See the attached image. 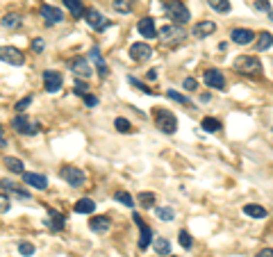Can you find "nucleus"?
<instances>
[{"label":"nucleus","instance_id":"f257e3e1","mask_svg":"<svg viewBox=\"0 0 273 257\" xmlns=\"http://www.w3.org/2000/svg\"><path fill=\"white\" fill-rule=\"evenodd\" d=\"M153 121H155V128H160L164 135H173L177 130V119L173 116V112L164 109V107L153 109Z\"/></svg>","mask_w":273,"mask_h":257},{"label":"nucleus","instance_id":"f03ea898","mask_svg":"<svg viewBox=\"0 0 273 257\" xmlns=\"http://www.w3.org/2000/svg\"><path fill=\"white\" fill-rule=\"evenodd\" d=\"M164 12H166V16H169L173 23H177V25H185V23L192 21V14H189L187 5L180 2V0H169V2H164Z\"/></svg>","mask_w":273,"mask_h":257},{"label":"nucleus","instance_id":"7ed1b4c3","mask_svg":"<svg viewBox=\"0 0 273 257\" xmlns=\"http://www.w3.org/2000/svg\"><path fill=\"white\" fill-rule=\"evenodd\" d=\"M235 71L241 73V76H259L262 73V64L253 55H241V57L235 60Z\"/></svg>","mask_w":273,"mask_h":257},{"label":"nucleus","instance_id":"20e7f679","mask_svg":"<svg viewBox=\"0 0 273 257\" xmlns=\"http://www.w3.org/2000/svg\"><path fill=\"white\" fill-rule=\"evenodd\" d=\"M59 178L64 182H68L71 187H82L87 182V175L82 168H75V166H62L59 168Z\"/></svg>","mask_w":273,"mask_h":257},{"label":"nucleus","instance_id":"39448f33","mask_svg":"<svg viewBox=\"0 0 273 257\" xmlns=\"http://www.w3.org/2000/svg\"><path fill=\"white\" fill-rule=\"evenodd\" d=\"M12 128H14L18 135H37L39 132L37 123H30L28 116H23V114H16L14 119H12Z\"/></svg>","mask_w":273,"mask_h":257},{"label":"nucleus","instance_id":"423d86ee","mask_svg":"<svg viewBox=\"0 0 273 257\" xmlns=\"http://www.w3.org/2000/svg\"><path fill=\"white\" fill-rule=\"evenodd\" d=\"M132 219L137 223V227H139V248L146 250L150 246V242H153V230H150V226H146V221L141 219L139 214H134Z\"/></svg>","mask_w":273,"mask_h":257},{"label":"nucleus","instance_id":"0eeeda50","mask_svg":"<svg viewBox=\"0 0 273 257\" xmlns=\"http://www.w3.org/2000/svg\"><path fill=\"white\" fill-rule=\"evenodd\" d=\"M160 37L164 39V41H182V39L187 37V32L182 30V25H177V23H173V25H164L162 30H160Z\"/></svg>","mask_w":273,"mask_h":257},{"label":"nucleus","instance_id":"6e6552de","mask_svg":"<svg viewBox=\"0 0 273 257\" xmlns=\"http://www.w3.org/2000/svg\"><path fill=\"white\" fill-rule=\"evenodd\" d=\"M203 80H205V84L212 87V89H223V87H225V76H223L219 68H207L205 73H203Z\"/></svg>","mask_w":273,"mask_h":257},{"label":"nucleus","instance_id":"1a4fd4ad","mask_svg":"<svg viewBox=\"0 0 273 257\" xmlns=\"http://www.w3.org/2000/svg\"><path fill=\"white\" fill-rule=\"evenodd\" d=\"M44 84L48 93H57L62 89V84H64V77L57 71H44Z\"/></svg>","mask_w":273,"mask_h":257},{"label":"nucleus","instance_id":"9d476101","mask_svg":"<svg viewBox=\"0 0 273 257\" xmlns=\"http://www.w3.org/2000/svg\"><path fill=\"white\" fill-rule=\"evenodd\" d=\"M0 55H2V61H5V64H12V66H23V61H25L21 50H18V48H12V45H5V48L0 50Z\"/></svg>","mask_w":273,"mask_h":257},{"label":"nucleus","instance_id":"9b49d317","mask_svg":"<svg viewBox=\"0 0 273 257\" xmlns=\"http://www.w3.org/2000/svg\"><path fill=\"white\" fill-rule=\"evenodd\" d=\"M230 37H232V41H235L237 45H248V44H253L255 41V32L253 30H248V28H235V30L230 32Z\"/></svg>","mask_w":273,"mask_h":257},{"label":"nucleus","instance_id":"f8f14e48","mask_svg":"<svg viewBox=\"0 0 273 257\" xmlns=\"http://www.w3.org/2000/svg\"><path fill=\"white\" fill-rule=\"evenodd\" d=\"M84 21H87L89 25L94 28V30H105V28L110 25V23L105 21V16L100 14L98 9H94V7H89L87 12H84Z\"/></svg>","mask_w":273,"mask_h":257},{"label":"nucleus","instance_id":"ddd939ff","mask_svg":"<svg viewBox=\"0 0 273 257\" xmlns=\"http://www.w3.org/2000/svg\"><path fill=\"white\" fill-rule=\"evenodd\" d=\"M214 30H216L214 21H198L192 28V34L196 39H205V37H209V34H214Z\"/></svg>","mask_w":273,"mask_h":257},{"label":"nucleus","instance_id":"4468645a","mask_svg":"<svg viewBox=\"0 0 273 257\" xmlns=\"http://www.w3.org/2000/svg\"><path fill=\"white\" fill-rule=\"evenodd\" d=\"M137 30H139L141 37H146V39H155L160 32H157L155 28V18H150V16H146V18H141L139 25H137Z\"/></svg>","mask_w":273,"mask_h":257},{"label":"nucleus","instance_id":"2eb2a0df","mask_svg":"<svg viewBox=\"0 0 273 257\" xmlns=\"http://www.w3.org/2000/svg\"><path fill=\"white\" fill-rule=\"evenodd\" d=\"M23 182L28 187H34V189H48V178L41 173H30V171H25L23 173Z\"/></svg>","mask_w":273,"mask_h":257},{"label":"nucleus","instance_id":"dca6fc26","mask_svg":"<svg viewBox=\"0 0 273 257\" xmlns=\"http://www.w3.org/2000/svg\"><path fill=\"white\" fill-rule=\"evenodd\" d=\"M150 55H153V50H150L148 44H132L130 45V57H132L134 61H146V60H150Z\"/></svg>","mask_w":273,"mask_h":257},{"label":"nucleus","instance_id":"f3484780","mask_svg":"<svg viewBox=\"0 0 273 257\" xmlns=\"http://www.w3.org/2000/svg\"><path fill=\"white\" fill-rule=\"evenodd\" d=\"M50 219H46L44 223L48 227H50V230H55V232H59V230H64V226H66V216H64V214L62 212H57V210H50Z\"/></svg>","mask_w":273,"mask_h":257},{"label":"nucleus","instance_id":"a211bd4d","mask_svg":"<svg viewBox=\"0 0 273 257\" xmlns=\"http://www.w3.org/2000/svg\"><path fill=\"white\" fill-rule=\"evenodd\" d=\"M39 14L44 16V21L48 23V25H55V23H59L64 18V14H62L57 7H50V5H44V7L39 9Z\"/></svg>","mask_w":273,"mask_h":257},{"label":"nucleus","instance_id":"6ab92c4d","mask_svg":"<svg viewBox=\"0 0 273 257\" xmlns=\"http://www.w3.org/2000/svg\"><path fill=\"white\" fill-rule=\"evenodd\" d=\"M89 57H91V60L96 61L98 76H100V77H107V76H110V68H107V64H105L103 55H100V50H98V45H94V48H91V53H89Z\"/></svg>","mask_w":273,"mask_h":257},{"label":"nucleus","instance_id":"aec40b11","mask_svg":"<svg viewBox=\"0 0 273 257\" xmlns=\"http://www.w3.org/2000/svg\"><path fill=\"white\" fill-rule=\"evenodd\" d=\"M71 68H73L75 76H82V77L91 76V66H89V61L84 60V57H75V60L71 61Z\"/></svg>","mask_w":273,"mask_h":257},{"label":"nucleus","instance_id":"412c9836","mask_svg":"<svg viewBox=\"0 0 273 257\" xmlns=\"http://www.w3.org/2000/svg\"><path fill=\"white\" fill-rule=\"evenodd\" d=\"M89 227L94 232H110V219L107 216H94V219H89Z\"/></svg>","mask_w":273,"mask_h":257},{"label":"nucleus","instance_id":"4be33fe9","mask_svg":"<svg viewBox=\"0 0 273 257\" xmlns=\"http://www.w3.org/2000/svg\"><path fill=\"white\" fill-rule=\"evenodd\" d=\"M73 210L78 214H94V212H96V203H94L91 198H80V200L75 203Z\"/></svg>","mask_w":273,"mask_h":257},{"label":"nucleus","instance_id":"5701e85b","mask_svg":"<svg viewBox=\"0 0 273 257\" xmlns=\"http://www.w3.org/2000/svg\"><path fill=\"white\" fill-rule=\"evenodd\" d=\"M155 200L157 198L153 191H141L139 196H137V203H139L144 210H153V207H155Z\"/></svg>","mask_w":273,"mask_h":257},{"label":"nucleus","instance_id":"b1692460","mask_svg":"<svg viewBox=\"0 0 273 257\" xmlns=\"http://www.w3.org/2000/svg\"><path fill=\"white\" fill-rule=\"evenodd\" d=\"M2 164H5L12 173H18V175L25 173V166H23V162L18 157H5V159H2Z\"/></svg>","mask_w":273,"mask_h":257},{"label":"nucleus","instance_id":"393cba45","mask_svg":"<svg viewBox=\"0 0 273 257\" xmlns=\"http://www.w3.org/2000/svg\"><path fill=\"white\" fill-rule=\"evenodd\" d=\"M244 214L246 216H251V219H266V210L262 205H246L244 207Z\"/></svg>","mask_w":273,"mask_h":257},{"label":"nucleus","instance_id":"a878e982","mask_svg":"<svg viewBox=\"0 0 273 257\" xmlns=\"http://www.w3.org/2000/svg\"><path fill=\"white\" fill-rule=\"evenodd\" d=\"M64 5H66L68 12H71L75 18H78V16H84V12H87L84 5H82V0H64Z\"/></svg>","mask_w":273,"mask_h":257},{"label":"nucleus","instance_id":"bb28decb","mask_svg":"<svg viewBox=\"0 0 273 257\" xmlns=\"http://www.w3.org/2000/svg\"><path fill=\"white\" fill-rule=\"evenodd\" d=\"M112 5L118 14H130L134 9V0H112Z\"/></svg>","mask_w":273,"mask_h":257},{"label":"nucleus","instance_id":"cd10ccee","mask_svg":"<svg viewBox=\"0 0 273 257\" xmlns=\"http://www.w3.org/2000/svg\"><path fill=\"white\" fill-rule=\"evenodd\" d=\"M257 50H269V48H271L273 45V34L271 32H259L257 34Z\"/></svg>","mask_w":273,"mask_h":257},{"label":"nucleus","instance_id":"c85d7f7f","mask_svg":"<svg viewBox=\"0 0 273 257\" xmlns=\"http://www.w3.org/2000/svg\"><path fill=\"white\" fill-rule=\"evenodd\" d=\"M155 253H157V255H162V257L171 255V243H169V239L157 237V239H155Z\"/></svg>","mask_w":273,"mask_h":257},{"label":"nucleus","instance_id":"c756f323","mask_svg":"<svg viewBox=\"0 0 273 257\" xmlns=\"http://www.w3.org/2000/svg\"><path fill=\"white\" fill-rule=\"evenodd\" d=\"M207 5H209L212 9H216V12H221V14H225V12L232 9L230 0H207Z\"/></svg>","mask_w":273,"mask_h":257},{"label":"nucleus","instance_id":"7c9ffc66","mask_svg":"<svg viewBox=\"0 0 273 257\" xmlns=\"http://www.w3.org/2000/svg\"><path fill=\"white\" fill-rule=\"evenodd\" d=\"M18 25H21V16L18 14H7L2 18V28H7V30H14Z\"/></svg>","mask_w":273,"mask_h":257},{"label":"nucleus","instance_id":"2f4dec72","mask_svg":"<svg viewBox=\"0 0 273 257\" xmlns=\"http://www.w3.org/2000/svg\"><path fill=\"white\" fill-rule=\"evenodd\" d=\"M203 130H205V132H219V130H221V121L207 116V119H203Z\"/></svg>","mask_w":273,"mask_h":257},{"label":"nucleus","instance_id":"473e14b6","mask_svg":"<svg viewBox=\"0 0 273 257\" xmlns=\"http://www.w3.org/2000/svg\"><path fill=\"white\" fill-rule=\"evenodd\" d=\"M177 242H180V246H182L185 250H189L193 246V239H192V235H189L187 230H180V232H177Z\"/></svg>","mask_w":273,"mask_h":257},{"label":"nucleus","instance_id":"72a5a7b5","mask_svg":"<svg viewBox=\"0 0 273 257\" xmlns=\"http://www.w3.org/2000/svg\"><path fill=\"white\" fill-rule=\"evenodd\" d=\"M155 214H157V219H162V221H173L176 219V212H173L171 207H157Z\"/></svg>","mask_w":273,"mask_h":257},{"label":"nucleus","instance_id":"f704fd0d","mask_svg":"<svg viewBox=\"0 0 273 257\" xmlns=\"http://www.w3.org/2000/svg\"><path fill=\"white\" fill-rule=\"evenodd\" d=\"M114 198H116L121 205H126V207H132V205H134V198L130 196L128 191H116V196H114Z\"/></svg>","mask_w":273,"mask_h":257},{"label":"nucleus","instance_id":"c9c22d12","mask_svg":"<svg viewBox=\"0 0 273 257\" xmlns=\"http://www.w3.org/2000/svg\"><path fill=\"white\" fill-rule=\"evenodd\" d=\"M114 128H116L118 132H123V135L132 132V125H130V121H128V119H116V121H114Z\"/></svg>","mask_w":273,"mask_h":257},{"label":"nucleus","instance_id":"e433bc0d","mask_svg":"<svg viewBox=\"0 0 273 257\" xmlns=\"http://www.w3.org/2000/svg\"><path fill=\"white\" fill-rule=\"evenodd\" d=\"M128 82L132 84V87H137V89H141V91H144V93H148V96H150V93H153V91H150V87H148V84H144V82H141V80H137V77H132V76L128 77Z\"/></svg>","mask_w":273,"mask_h":257},{"label":"nucleus","instance_id":"4c0bfd02","mask_svg":"<svg viewBox=\"0 0 273 257\" xmlns=\"http://www.w3.org/2000/svg\"><path fill=\"white\" fill-rule=\"evenodd\" d=\"M166 96H169L171 100L180 103V105H189V98H187V96H182V93H177V91H173V89H171L169 93H166Z\"/></svg>","mask_w":273,"mask_h":257},{"label":"nucleus","instance_id":"58836bf2","mask_svg":"<svg viewBox=\"0 0 273 257\" xmlns=\"http://www.w3.org/2000/svg\"><path fill=\"white\" fill-rule=\"evenodd\" d=\"M18 253H21V255H25V257L34 255V246H32V243H28V242H21V243H18Z\"/></svg>","mask_w":273,"mask_h":257},{"label":"nucleus","instance_id":"ea45409f","mask_svg":"<svg viewBox=\"0 0 273 257\" xmlns=\"http://www.w3.org/2000/svg\"><path fill=\"white\" fill-rule=\"evenodd\" d=\"M75 93H78V96H87V91H89V84L84 82V80H75Z\"/></svg>","mask_w":273,"mask_h":257},{"label":"nucleus","instance_id":"a19ab883","mask_svg":"<svg viewBox=\"0 0 273 257\" xmlns=\"http://www.w3.org/2000/svg\"><path fill=\"white\" fill-rule=\"evenodd\" d=\"M30 103H32V96H25V98H21L18 103H16V112L23 114V112H25V107H30Z\"/></svg>","mask_w":273,"mask_h":257},{"label":"nucleus","instance_id":"79ce46f5","mask_svg":"<svg viewBox=\"0 0 273 257\" xmlns=\"http://www.w3.org/2000/svg\"><path fill=\"white\" fill-rule=\"evenodd\" d=\"M255 9H259V12H271V2H269V0H257V2H255Z\"/></svg>","mask_w":273,"mask_h":257},{"label":"nucleus","instance_id":"37998d69","mask_svg":"<svg viewBox=\"0 0 273 257\" xmlns=\"http://www.w3.org/2000/svg\"><path fill=\"white\" fill-rule=\"evenodd\" d=\"M182 87H185L187 91H196V87H198V82H196L193 77H187L185 82H182Z\"/></svg>","mask_w":273,"mask_h":257},{"label":"nucleus","instance_id":"c03bdc74","mask_svg":"<svg viewBox=\"0 0 273 257\" xmlns=\"http://www.w3.org/2000/svg\"><path fill=\"white\" fill-rule=\"evenodd\" d=\"M84 103H87V107H96L98 105V98H96V96H91V93H87V96H84Z\"/></svg>","mask_w":273,"mask_h":257},{"label":"nucleus","instance_id":"a18cd8bd","mask_svg":"<svg viewBox=\"0 0 273 257\" xmlns=\"http://www.w3.org/2000/svg\"><path fill=\"white\" fill-rule=\"evenodd\" d=\"M32 50H34V53H41V50H44V41H41V39H34V41H32Z\"/></svg>","mask_w":273,"mask_h":257},{"label":"nucleus","instance_id":"49530a36","mask_svg":"<svg viewBox=\"0 0 273 257\" xmlns=\"http://www.w3.org/2000/svg\"><path fill=\"white\" fill-rule=\"evenodd\" d=\"M9 198H7V194H2V214H7V210H9V203H7Z\"/></svg>","mask_w":273,"mask_h":257},{"label":"nucleus","instance_id":"de8ad7c7","mask_svg":"<svg viewBox=\"0 0 273 257\" xmlns=\"http://www.w3.org/2000/svg\"><path fill=\"white\" fill-rule=\"evenodd\" d=\"M257 257H273V250L271 248H264V250H259Z\"/></svg>","mask_w":273,"mask_h":257},{"label":"nucleus","instance_id":"09e8293b","mask_svg":"<svg viewBox=\"0 0 273 257\" xmlns=\"http://www.w3.org/2000/svg\"><path fill=\"white\" fill-rule=\"evenodd\" d=\"M146 80H157V71H155V68H150V71L146 73Z\"/></svg>","mask_w":273,"mask_h":257},{"label":"nucleus","instance_id":"8fccbe9b","mask_svg":"<svg viewBox=\"0 0 273 257\" xmlns=\"http://www.w3.org/2000/svg\"><path fill=\"white\" fill-rule=\"evenodd\" d=\"M269 18H271V21H273V9H271V12H269Z\"/></svg>","mask_w":273,"mask_h":257}]
</instances>
